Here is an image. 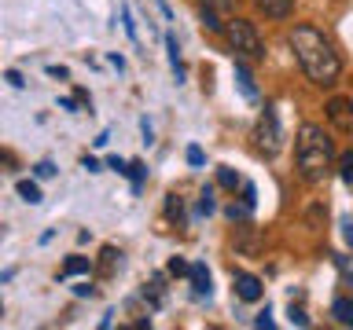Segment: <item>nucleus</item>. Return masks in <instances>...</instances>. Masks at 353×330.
<instances>
[{
    "mask_svg": "<svg viewBox=\"0 0 353 330\" xmlns=\"http://www.w3.org/2000/svg\"><path fill=\"white\" fill-rule=\"evenodd\" d=\"M342 228H346V242H350V246H353V224H350V220H346V224H342Z\"/></svg>",
    "mask_w": 353,
    "mask_h": 330,
    "instance_id": "nucleus-25",
    "label": "nucleus"
},
{
    "mask_svg": "<svg viewBox=\"0 0 353 330\" xmlns=\"http://www.w3.org/2000/svg\"><path fill=\"white\" fill-rule=\"evenodd\" d=\"M294 162H298L302 180L320 184L331 173V165H335V143H331V136L320 125H302L298 143H294Z\"/></svg>",
    "mask_w": 353,
    "mask_h": 330,
    "instance_id": "nucleus-2",
    "label": "nucleus"
},
{
    "mask_svg": "<svg viewBox=\"0 0 353 330\" xmlns=\"http://www.w3.org/2000/svg\"><path fill=\"white\" fill-rule=\"evenodd\" d=\"M165 48H170L173 74H176V81H181V77H184V66H181V48H176V37H165Z\"/></svg>",
    "mask_w": 353,
    "mask_h": 330,
    "instance_id": "nucleus-15",
    "label": "nucleus"
},
{
    "mask_svg": "<svg viewBox=\"0 0 353 330\" xmlns=\"http://www.w3.org/2000/svg\"><path fill=\"white\" fill-rule=\"evenodd\" d=\"M217 180H221V187H228V191H236L239 187V176L232 173V169H225V165H221V173H217Z\"/></svg>",
    "mask_w": 353,
    "mask_h": 330,
    "instance_id": "nucleus-16",
    "label": "nucleus"
},
{
    "mask_svg": "<svg viewBox=\"0 0 353 330\" xmlns=\"http://www.w3.org/2000/svg\"><path fill=\"white\" fill-rule=\"evenodd\" d=\"M236 81H239V92L247 96V99H258V88H254V77L250 70L243 66V59H236Z\"/></svg>",
    "mask_w": 353,
    "mask_h": 330,
    "instance_id": "nucleus-9",
    "label": "nucleus"
},
{
    "mask_svg": "<svg viewBox=\"0 0 353 330\" xmlns=\"http://www.w3.org/2000/svg\"><path fill=\"white\" fill-rule=\"evenodd\" d=\"M4 77H8V81H11V85H15V88H22V85H26V81H22V74H19V70H8Z\"/></svg>",
    "mask_w": 353,
    "mask_h": 330,
    "instance_id": "nucleus-22",
    "label": "nucleus"
},
{
    "mask_svg": "<svg viewBox=\"0 0 353 330\" xmlns=\"http://www.w3.org/2000/svg\"><path fill=\"white\" fill-rule=\"evenodd\" d=\"M232 290H236L239 301H261V279H258V275H250V272H236Z\"/></svg>",
    "mask_w": 353,
    "mask_h": 330,
    "instance_id": "nucleus-7",
    "label": "nucleus"
},
{
    "mask_svg": "<svg viewBox=\"0 0 353 330\" xmlns=\"http://www.w3.org/2000/svg\"><path fill=\"white\" fill-rule=\"evenodd\" d=\"M129 173H132V180H137V184L143 180V165H140V162H132V165H129Z\"/></svg>",
    "mask_w": 353,
    "mask_h": 330,
    "instance_id": "nucleus-23",
    "label": "nucleus"
},
{
    "mask_svg": "<svg viewBox=\"0 0 353 330\" xmlns=\"http://www.w3.org/2000/svg\"><path fill=\"white\" fill-rule=\"evenodd\" d=\"M19 198H22V202H30V206H37L41 202V187L33 180H19Z\"/></svg>",
    "mask_w": 353,
    "mask_h": 330,
    "instance_id": "nucleus-13",
    "label": "nucleus"
},
{
    "mask_svg": "<svg viewBox=\"0 0 353 330\" xmlns=\"http://www.w3.org/2000/svg\"><path fill=\"white\" fill-rule=\"evenodd\" d=\"M291 48H294V59H298V66H302V74L313 85L327 88V85L339 81V74H342L339 52L331 48V41L316 26H309V22L294 26L291 30Z\"/></svg>",
    "mask_w": 353,
    "mask_h": 330,
    "instance_id": "nucleus-1",
    "label": "nucleus"
},
{
    "mask_svg": "<svg viewBox=\"0 0 353 330\" xmlns=\"http://www.w3.org/2000/svg\"><path fill=\"white\" fill-rule=\"evenodd\" d=\"M327 118H331V125H335L339 132H353V99L335 96L327 103Z\"/></svg>",
    "mask_w": 353,
    "mask_h": 330,
    "instance_id": "nucleus-6",
    "label": "nucleus"
},
{
    "mask_svg": "<svg viewBox=\"0 0 353 330\" xmlns=\"http://www.w3.org/2000/svg\"><path fill=\"white\" fill-rule=\"evenodd\" d=\"M254 4H258L269 19H287L294 8V0H254Z\"/></svg>",
    "mask_w": 353,
    "mask_h": 330,
    "instance_id": "nucleus-8",
    "label": "nucleus"
},
{
    "mask_svg": "<svg viewBox=\"0 0 353 330\" xmlns=\"http://www.w3.org/2000/svg\"><path fill=\"white\" fill-rule=\"evenodd\" d=\"M225 37H228V44H232V52L243 55V59H250V63H261V59H265V44H261V37H258V30H254V22H247V19H228Z\"/></svg>",
    "mask_w": 353,
    "mask_h": 330,
    "instance_id": "nucleus-3",
    "label": "nucleus"
},
{
    "mask_svg": "<svg viewBox=\"0 0 353 330\" xmlns=\"http://www.w3.org/2000/svg\"><path fill=\"white\" fill-rule=\"evenodd\" d=\"M170 272H173V275H188L192 268H188V264H184L181 257H173V261H170Z\"/></svg>",
    "mask_w": 353,
    "mask_h": 330,
    "instance_id": "nucleus-19",
    "label": "nucleus"
},
{
    "mask_svg": "<svg viewBox=\"0 0 353 330\" xmlns=\"http://www.w3.org/2000/svg\"><path fill=\"white\" fill-rule=\"evenodd\" d=\"M188 162H192V165H203V151H199V147H188Z\"/></svg>",
    "mask_w": 353,
    "mask_h": 330,
    "instance_id": "nucleus-20",
    "label": "nucleus"
},
{
    "mask_svg": "<svg viewBox=\"0 0 353 330\" xmlns=\"http://www.w3.org/2000/svg\"><path fill=\"white\" fill-rule=\"evenodd\" d=\"M199 213H214V191H203V198H199Z\"/></svg>",
    "mask_w": 353,
    "mask_h": 330,
    "instance_id": "nucleus-17",
    "label": "nucleus"
},
{
    "mask_svg": "<svg viewBox=\"0 0 353 330\" xmlns=\"http://www.w3.org/2000/svg\"><path fill=\"white\" fill-rule=\"evenodd\" d=\"M88 268H92V261L81 257V253H70V257H66V264H63V279H66V275H85Z\"/></svg>",
    "mask_w": 353,
    "mask_h": 330,
    "instance_id": "nucleus-12",
    "label": "nucleus"
},
{
    "mask_svg": "<svg viewBox=\"0 0 353 330\" xmlns=\"http://www.w3.org/2000/svg\"><path fill=\"white\" fill-rule=\"evenodd\" d=\"M188 275H192V290L199 294V297H210V272H206V264H192V272H188Z\"/></svg>",
    "mask_w": 353,
    "mask_h": 330,
    "instance_id": "nucleus-10",
    "label": "nucleus"
},
{
    "mask_svg": "<svg viewBox=\"0 0 353 330\" xmlns=\"http://www.w3.org/2000/svg\"><path fill=\"white\" fill-rule=\"evenodd\" d=\"M254 140H258V151L265 158H272L276 151H280V121H276V110L265 107V114L258 118V132H254Z\"/></svg>",
    "mask_w": 353,
    "mask_h": 330,
    "instance_id": "nucleus-4",
    "label": "nucleus"
},
{
    "mask_svg": "<svg viewBox=\"0 0 353 330\" xmlns=\"http://www.w3.org/2000/svg\"><path fill=\"white\" fill-rule=\"evenodd\" d=\"M331 316H335V323L353 327V301H350V297H339V301L331 305Z\"/></svg>",
    "mask_w": 353,
    "mask_h": 330,
    "instance_id": "nucleus-11",
    "label": "nucleus"
},
{
    "mask_svg": "<svg viewBox=\"0 0 353 330\" xmlns=\"http://www.w3.org/2000/svg\"><path fill=\"white\" fill-rule=\"evenodd\" d=\"M339 176H342V184H346V187H353V151H346L339 158Z\"/></svg>",
    "mask_w": 353,
    "mask_h": 330,
    "instance_id": "nucleus-14",
    "label": "nucleus"
},
{
    "mask_svg": "<svg viewBox=\"0 0 353 330\" xmlns=\"http://www.w3.org/2000/svg\"><path fill=\"white\" fill-rule=\"evenodd\" d=\"M199 8H203V22L214 33L225 30V22L221 19H228L232 15V8H236V0H199Z\"/></svg>",
    "mask_w": 353,
    "mask_h": 330,
    "instance_id": "nucleus-5",
    "label": "nucleus"
},
{
    "mask_svg": "<svg viewBox=\"0 0 353 330\" xmlns=\"http://www.w3.org/2000/svg\"><path fill=\"white\" fill-rule=\"evenodd\" d=\"M291 319H294L298 327H305V323H309V319H305V312H302V308H294V305H291Z\"/></svg>",
    "mask_w": 353,
    "mask_h": 330,
    "instance_id": "nucleus-21",
    "label": "nucleus"
},
{
    "mask_svg": "<svg viewBox=\"0 0 353 330\" xmlns=\"http://www.w3.org/2000/svg\"><path fill=\"white\" fill-rule=\"evenodd\" d=\"M37 176H41V180H48V176H55V165H52V162H37Z\"/></svg>",
    "mask_w": 353,
    "mask_h": 330,
    "instance_id": "nucleus-18",
    "label": "nucleus"
},
{
    "mask_svg": "<svg viewBox=\"0 0 353 330\" xmlns=\"http://www.w3.org/2000/svg\"><path fill=\"white\" fill-rule=\"evenodd\" d=\"M254 323H258V327H272V319H269V308H265V312H261L258 319H254Z\"/></svg>",
    "mask_w": 353,
    "mask_h": 330,
    "instance_id": "nucleus-24",
    "label": "nucleus"
}]
</instances>
